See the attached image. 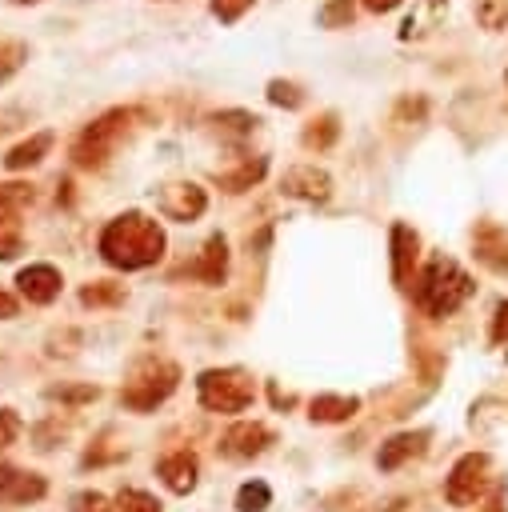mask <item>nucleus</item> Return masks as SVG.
Segmentation results:
<instances>
[{
    "label": "nucleus",
    "instance_id": "1",
    "mask_svg": "<svg viewBox=\"0 0 508 512\" xmlns=\"http://www.w3.org/2000/svg\"><path fill=\"white\" fill-rule=\"evenodd\" d=\"M164 252V232L144 212H124L100 232V256L116 268H148Z\"/></svg>",
    "mask_w": 508,
    "mask_h": 512
},
{
    "label": "nucleus",
    "instance_id": "2",
    "mask_svg": "<svg viewBox=\"0 0 508 512\" xmlns=\"http://www.w3.org/2000/svg\"><path fill=\"white\" fill-rule=\"evenodd\" d=\"M468 296H472V276H468L464 268H456L452 260H444V256L432 260V264L424 268L420 284H416V300H420V308L432 312V316L456 312Z\"/></svg>",
    "mask_w": 508,
    "mask_h": 512
},
{
    "label": "nucleus",
    "instance_id": "3",
    "mask_svg": "<svg viewBox=\"0 0 508 512\" xmlns=\"http://www.w3.org/2000/svg\"><path fill=\"white\" fill-rule=\"evenodd\" d=\"M200 388V404L212 412H244L252 404V380L240 368H212L196 380Z\"/></svg>",
    "mask_w": 508,
    "mask_h": 512
},
{
    "label": "nucleus",
    "instance_id": "4",
    "mask_svg": "<svg viewBox=\"0 0 508 512\" xmlns=\"http://www.w3.org/2000/svg\"><path fill=\"white\" fill-rule=\"evenodd\" d=\"M484 488H488V460L472 452V456H464V460L452 468V476H448V484H444V496H448V504L468 508V504L480 500Z\"/></svg>",
    "mask_w": 508,
    "mask_h": 512
},
{
    "label": "nucleus",
    "instance_id": "5",
    "mask_svg": "<svg viewBox=\"0 0 508 512\" xmlns=\"http://www.w3.org/2000/svg\"><path fill=\"white\" fill-rule=\"evenodd\" d=\"M128 120H132V112H108V116H100L96 124H88L84 136H80V144H76V160H80V164H100L104 152L112 148V140L128 128Z\"/></svg>",
    "mask_w": 508,
    "mask_h": 512
},
{
    "label": "nucleus",
    "instance_id": "6",
    "mask_svg": "<svg viewBox=\"0 0 508 512\" xmlns=\"http://www.w3.org/2000/svg\"><path fill=\"white\" fill-rule=\"evenodd\" d=\"M176 388V368L172 364H156L152 372H144V376H136L128 388H124V404L128 408H152V404H160L168 392Z\"/></svg>",
    "mask_w": 508,
    "mask_h": 512
},
{
    "label": "nucleus",
    "instance_id": "7",
    "mask_svg": "<svg viewBox=\"0 0 508 512\" xmlns=\"http://www.w3.org/2000/svg\"><path fill=\"white\" fill-rule=\"evenodd\" d=\"M156 204L172 220H196L208 200H204V188H196V184H168V188H160Z\"/></svg>",
    "mask_w": 508,
    "mask_h": 512
},
{
    "label": "nucleus",
    "instance_id": "8",
    "mask_svg": "<svg viewBox=\"0 0 508 512\" xmlns=\"http://www.w3.org/2000/svg\"><path fill=\"white\" fill-rule=\"evenodd\" d=\"M16 284H20V292L32 304H48V300L60 296V272L52 264H28V268H20Z\"/></svg>",
    "mask_w": 508,
    "mask_h": 512
},
{
    "label": "nucleus",
    "instance_id": "9",
    "mask_svg": "<svg viewBox=\"0 0 508 512\" xmlns=\"http://www.w3.org/2000/svg\"><path fill=\"white\" fill-rule=\"evenodd\" d=\"M264 444H268V428L244 420V424H232V428L224 432L220 452L232 456V460H248V456H256V452H264Z\"/></svg>",
    "mask_w": 508,
    "mask_h": 512
},
{
    "label": "nucleus",
    "instance_id": "10",
    "mask_svg": "<svg viewBox=\"0 0 508 512\" xmlns=\"http://www.w3.org/2000/svg\"><path fill=\"white\" fill-rule=\"evenodd\" d=\"M472 244H476V260L488 264L492 272H508V232L496 228V224H480L472 232Z\"/></svg>",
    "mask_w": 508,
    "mask_h": 512
},
{
    "label": "nucleus",
    "instance_id": "11",
    "mask_svg": "<svg viewBox=\"0 0 508 512\" xmlns=\"http://www.w3.org/2000/svg\"><path fill=\"white\" fill-rule=\"evenodd\" d=\"M284 192L292 196H304V200H324L332 192V180L328 172H320L316 164H296L284 172Z\"/></svg>",
    "mask_w": 508,
    "mask_h": 512
},
{
    "label": "nucleus",
    "instance_id": "12",
    "mask_svg": "<svg viewBox=\"0 0 508 512\" xmlns=\"http://www.w3.org/2000/svg\"><path fill=\"white\" fill-rule=\"evenodd\" d=\"M412 264H416V232L408 224H396L392 228V276H396V284H404L412 276Z\"/></svg>",
    "mask_w": 508,
    "mask_h": 512
},
{
    "label": "nucleus",
    "instance_id": "13",
    "mask_svg": "<svg viewBox=\"0 0 508 512\" xmlns=\"http://www.w3.org/2000/svg\"><path fill=\"white\" fill-rule=\"evenodd\" d=\"M224 264H228V244H224V236H212L204 244V256L192 268H184V272H192V276H200L208 284H220L224 280Z\"/></svg>",
    "mask_w": 508,
    "mask_h": 512
},
{
    "label": "nucleus",
    "instance_id": "14",
    "mask_svg": "<svg viewBox=\"0 0 508 512\" xmlns=\"http://www.w3.org/2000/svg\"><path fill=\"white\" fill-rule=\"evenodd\" d=\"M160 476L172 492H192L196 488V460L188 452H176V456H164L160 460Z\"/></svg>",
    "mask_w": 508,
    "mask_h": 512
},
{
    "label": "nucleus",
    "instance_id": "15",
    "mask_svg": "<svg viewBox=\"0 0 508 512\" xmlns=\"http://www.w3.org/2000/svg\"><path fill=\"white\" fill-rule=\"evenodd\" d=\"M420 444H424V432H400V436H392V440L380 448L376 464H380V468H400L408 456L420 452Z\"/></svg>",
    "mask_w": 508,
    "mask_h": 512
},
{
    "label": "nucleus",
    "instance_id": "16",
    "mask_svg": "<svg viewBox=\"0 0 508 512\" xmlns=\"http://www.w3.org/2000/svg\"><path fill=\"white\" fill-rule=\"evenodd\" d=\"M0 496H4L8 504L40 500V496H44V480H40V476H32V472H12V476L4 480V488H0Z\"/></svg>",
    "mask_w": 508,
    "mask_h": 512
},
{
    "label": "nucleus",
    "instance_id": "17",
    "mask_svg": "<svg viewBox=\"0 0 508 512\" xmlns=\"http://www.w3.org/2000/svg\"><path fill=\"white\" fill-rule=\"evenodd\" d=\"M52 148V136L48 132H36L32 140H24V144H16L8 156H4V164L12 168V172H20V168H28V164H36L44 152Z\"/></svg>",
    "mask_w": 508,
    "mask_h": 512
},
{
    "label": "nucleus",
    "instance_id": "18",
    "mask_svg": "<svg viewBox=\"0 0 508 512\" xmlns=\"http://www.w3.org/2000/svg\"><path fill=\"white\" fill-rule=\"evenodd\" d=\"M352 412H356V400L352 396H316L312 400V420H324V424L348 420Z\"/></svg>",
    "mask_w": 508,
    "mask_h": 512
},
{
    "label": "nucleus",
    "instance_id": "19",
    "mask_svg": "<svg viewBox=\"0 0 508 512\" xmlns=\"http://www.w3.org/2000/svg\"><path fill=\"white\" fill-rule=\"evenodd\" d=\"M24 204H32L28 184H0V224H16V212Z\"/></svg>",
    "mask_w": 508,
    "mask_h": 512
},
{
    "label": "nucleus",
    "instance_id": "20",
    "mask_svg": "<svg viewBox=\"0 0 508 512\" xmlns=\"http://www.w3.org/2000/svg\"><path fill=\"white\" fill-rule=\"evenodd\" d=\"M260 176H264V160L256 156V160H244L232 176H220V184H224V188H232V192H244V188H248V184H256Z\"/></svg>",
    "mask_w": 508,
    "mask_h": 512
},
{
    "label": "nucleus",
    "instance_id": "21",
    "mask_svg": "<svg viewBox=\"0 0 508 512\" xmlns=\"http://www.w3.org/2000/svg\"><path fill=\"white\" fill-rule=\"evenodd\" d=\"M336 116H320V120H312L308 128H304V144L308 148H328L332 140H336Z\"/></svg>",
    "mask_w": 508,
    "mask_h": 512
},
{
    "label": "nucleus",
    "instance_id": "22",
    "mask_svg": "<svg viewBox=\"0 0 508 512\" xmlns=\"http://www.w3.org/2000/svg\"><path fill=\"white\" fill-rule=\"evenodd\" d=\"M476 8V20L484 28H504L508 24V0H472Z\"/></svg>",
    "mask_w": 508,
    "mask_h": 512
},
{
    "label": "nucleus",
    "instance_id": "23",
    "mask_svg": "<svg viewBox=\"0 0 508 512\" xmlns=\"http://www.w3.org/2000/svg\"><path fill=\"white\" fill-rule=\"evenodd\" d=\"M268 500H272V492H268V484H244L240 488V496H236V508L240 512H264L268 508Z\"/></svg>",
    "mask_w": 508,
    "mask_h": 512
},
{
    "label": "nucleus",
    "instance_id": "24",
    "mask_svg": "<svg viewBox=\"0 0 508 512\" xmlns=\"http://www.w3.org/2000/svg\"><path fill=\"white\" fill-rule=\"evenodd\" d=\"M116 504H120V512H160L156 496H148V492H140V488H124Z\"/></svg>",
    "mask_w": 508,
    "mask_h": 512
},
{
    "label": "nucleus",
    "instance_id": "25",
    "mask_svg": "<svg viewBox=\"0 0 508 512\" xmlns=\"http://www.w3.org/2000/svg\"><path fill=\"white\" fill-rule=\"evenodd\" d=\"M216 124H220V132H228V136H248L260 120L248 116V112H224V116H216Z\"/></svg>",
    "mask_w": 508,
    "mask_h": 512
},
{
    "label": "nucleus",
    "instance_id": "26",
    "mask_svg": "<svg viewBox=\"0 0 508 512\" xmlns=\"http://www.w3.org/2000/svg\"><path fill=\"white\" fill-rule=\"evenodd\" d=\"M24 56H28V52H24V44H16V40L0 44V84H4L20 64H24Z\"/></svg>",
    "mask_w": 508,
    "mask_h": 512
},
{
    "label": "nucleus",
    "instance_id": "27",
    "mask_svg": "<svg viewBox=\"0 0 508 512\" xmlns=\"http://www.w3.org/2000/svg\"><path fill=\"white\" fill-rule=\"evenodd\" d=\"M268 100H272V104H284V108H296V104L304 100V92H300L296 84H288V80H272V84H268Z\"/></svg>",
    "mask_w": 508,
    "mask_h": 512
},
{
    "label": "nucleus",
    "instance_id": "28",
    "mask_svg": "<svg viewBox=\"0 0 508 512\" xmlns=\"http://www.w3.org/2000/svg\"><path fill=\"white\" fill-rule=\"evenodd\" d=\"M352 20V0H328L320 8V24L324 28H336V24H348Z\"/></svg>",
    "mask_w": 508,
    "mask_h": 512
},
{
    "label": "nucleus",
    "instance_id": "29",
    "mask_svg": "<svg viewBox=\"0 0 508 512\" xmlns=\"http://www.w3.org/2000/svg\"><path fill=\"white\" fill-rule=\"evenodd\" d=\"M256 0H212V12L224 20V24H232V20H240V12L244 8H252Z\"/></svg>",
    "mask_w": 508,
    "mask_h": 512
},
{
    "label": "nucleus",
    "instance_id": "30",
    "mask_svg": "<svg viewBox=\"0 0 508 512\" xmlns=\"http://www.w3.org/2000/svg\"><path fill=\"white\" fill-rule=\"evenodd\" d=\"M20 252V232H16V224H0V260H8V256H16Z\"/></svg>",
    "mask_w": 508,
    "mask_h": 512
},
{
    "label": "nucleus",
    "instance_id": "31",
    "mask_svg": "<svg viewBox=\"0 0 508 512\" xmlns=\"http://www.w3.org/2000/svg\"><path fill=\"white\" fill-rule=\"evenodd\" d=\"M16 436H20V420H16V412L0 408V448H4V444H12Z\"/></svg>",
    "mask_w": 508,
    "mask_h": 512
},
{
    "label": "nucleus",
    "instance_id": "32",
    "mask_svg": "<svg viewBox=\"0 0 508 512\" xmlns=\"http://www.w3.org/2000/svg\"><path fill=\"white\" fill-rule=\"evenodd\" d=\"M72 512H108V500L100 492H84L72 500Z\"/></svg>",
    "mask_w": 508,
    "mask_h": 512
},
{
    "label": "nucleus",
    "instance_id": "33",
    "mask_svg": "<svg viewBox=\"0 0 508 512\" xmlns=\"http://www.w3.org/2000/svg\"><path fill=\"white\" fill-rule=\"evenodd\" d=\"M492 340H508V300L496 308V320H492Z\"/></svg>",
    "mask_w": 508,
    "mask_h": 512
},
{
    "label": "nucleus",
    "instance_id": "34",
    "mask_svg": "<svg viewBox=\"0 0 508 512\" xmlns=\"http://www.w3.org/2000/svg\"><path fill=\"white\" fill-rule=\"evenodd\" d=\"M104 300H120L116 288H84V304H104Z\"/></svg>",
    "mask_w": 508,
    "mask_h": 512
},
{
    "label": "nucleus",
    "instance_id": "35",
    "mask_svg": "<svg viewBox=\"0 0 508 512\" xmlns=\"http://www.w3.org/2000/svg\"><path fill=\"white\" fill-rule=\"evenodd\" d=\"M12 316H16V300L0 288V320H12Z\"/></svg>",
    "mask_w": 508,
    "mask_h": 512
},
{
    "label": "nucleus",
    "instance_id": "36",
    "mask_svg": "<svg viewBox=\"0 0 508 512\" xmlns=\"http://www.w3.org/2000/svg\"><path fill=\"white\" fill-rule=\"evenodd\" d=\"M400 0H364V8H372V12H392Z\"/></svg>",
    "mask_w": 508,
    "mask_h": 512
},
{
    "label": "nucleus",
    "instance_id": "37",
    "mask_svg": "<svg viewBox=\"0 0 508 512\" xmlns=\"http://www.w3.org/2000/svg\"><path fill=\"white\" fill-rule=\"evenodd\" d=\"M12 472H16V468H8V464H4V460H0V488H4V480H8V476H12Z\"/></svg>",
    "mask_w": 508,
    "mask_h": 512
},
{
    "label": "nucleus",
    "instance_id": "38",
    "mask_svg": "<svg viewBox=\"0 0 508 512\" xmlns=\"http://www.w3.org/2000/svg\"><path fill=\"white\" fill-rule=\"evenodd\" d=\"M12 4H36V0H12Z\"/></svg>",
    "mask_w": 508,
    "mask_h": 512
}]
</instances>
